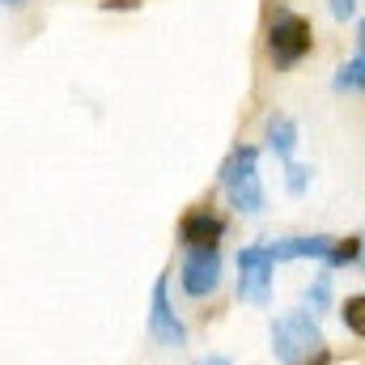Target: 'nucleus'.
<instances>
[{
	"label": "nucleus",
	"instance_id": "nucleus-17",
	"mask_svg": "<svg viewBox=\"0 0 365 365\" xmlns=\"http://www.w3.org/2000/svg\"><path fill=\"white\" fill-rule=\"evenodd\" d=\"M357 56H365V21L357 26Z\"/></svg>",
	"mask_w": 365,
	"mask_h": 365
},
{
	"label": "nucleus",
	"instance_id": "nucleus-13",
	"mask_svg": "<svg viewBox=\"0 0 365 365\" xmlns=\"http://www.w3.org/2000/svg\"><path fill=\"white\" fill-rule=\"evenodd\" d=\"M306 302L314 306V314H319V310H327V302H331V276L319 272V280H314V284L306 289Z\"/></svg>",
	"mask_w": 365,
	"mask_h": 365
},
{
	"label": "nucleus",
	"instance_id": "nucleus-9",
	"mask_svg": "<svg viewBox=\"0 0 365 365\" xmlns=\"http://www.w3.org/2000/svg\"><path fill=\"white\" fill-rule=\"evenodd\" d=\"M268 149L280 162H293V149H297V123L293 119H284V115L268 119Z\"/></svg>",
	"mask_w": 365,
	"mask_h": 365
},
{
	"label": "nucleus",
	"instance_id": "nucleus-6",
	"mask_svg": "<svg viewBox=\"0 0 365 365\" xmlns=\"http://www.w3.org/2000/svg\"><path fill=\"white\" fill-rule=\"evenodd\" d=\"M149 336H153L162 349H182V344H187V327L179 323V314H175V306H170V289H166V276H158V284H153Z\"/></svg>",
	"mask_w": 365,
	"mask_h": 365
},
{
	"label": "nucleus",
	"instance_id": "nucleus-11",
	"mask_svg": "<svg viewBox=\"0 0 365 365\" xmlns=\"http://www.w3.org/2000/svg\"><path fill=\"white\" fill-rule=\"evenodd\" d=\"M336 90L365 93V56H353L349 64H340V68H336Z\"/></svg>",
	"mask_w": 365,
	"mask_h": 365
},
{
	"label": "nucleus",
	"instance_id": "nucleus-1",
	"mask_svg": "<svg viewBox=\"0 0 365 365\" xmlns=\"http://www.w3.org/2000/svg\"><path fill=\"white\" fill-rule=\"evenodd\" d=\"M272 353L280 365H331L336 353L306 310H289L272 323Z\"/></svg>",
	"mask_w": 365,
	"mask_h": 365
},
{
	"label": "nucleus",
	"instance_id": "nucleus-4",
	"mask_svg": "<svg viewBox=\"0 0 365 365\" xmlns=\"http://www.w3.org/2000/svg\"><path fill=\"white\" fill-rule=\"evenodd\" d=\"M272 251L268 247H242V255H238V297L242 302H255V306H268V297H272Z\"/></svg>",
	"mask_w": 365,
	"mask_h": 365
},
{
	"label": "nucleus",
	"instance_id": "nucleus-14",
	"mask_svg": "<svg viewBox=\"0 0 365 365\" xmlns=\"http://www.w3.org/2000/svg\"><path fill=\"white\" fill-rule=\"evenodd\" d=\"M306 182H310V170H306V166H297V162H289V170H284V187H289L293 195H302V191H306Z\"/></svg>",
	"mask_w": 365,
	"mask_h": 365
},
{
	"label": "nucleus",
	"instance_id": "nucleus-16",
	"mask_svg": "<svg viewBox=\"0 0 365 365\" xmlns=\"http://www.w3.org/2000/svg\"><path fill=\"white\" fill-rule=\"evenodd\" d=\"M331 13L336 17H353L357 13V0H331Z\"/></svg>",
	"mask_w": 365,
	"mask_h": 365
},
{
	"label": "nucleus",
	"instance_id": "nucleus-3",
	"mask_svg": "<svg viewBox=\"0 0 365 365\" xmlns=\"http://www.w3.org/2000/svg\"><path fill=\"white\" fill-rule=\"evenodd\" d=\"M221 191L230 200V208L259 217L264 212V182H259V149L255 145H238L225 166H221Z\"/></svg>",
	"mask_w": 365,
	"mask_h": 365
},
{
	"label": "nucleus",
	"instance_id": "nucleus-20",
	"mask_svg": "<svg viewBox=\"0 0 365 365\" xmlns=\"http://www.w3.org/2000/svg\"><path fill=\"white\" fill-rule=\"evenodd\" d=\"M357 264H365V251H361V259H357Z\"/></svg>",
	"mask_w": 365,
	"mask_h": 365
},
{
	"label": "nucleus",
	"instance_id": "nucleus-7",
	"mask_svg": "<svg viewBox=\"0 0 365 365\" xmlns=\"http://www.w3.org/2000/svg\"><path fill=\"white\" fill-rule=\"evenodd\" d=\"M225 238V217L212 208H187L179 217V247L182 251H200V247H217Z\"/></svg>",
	"mask_w": 365,
	"mask_h": 365
},
{
	"label": "nucleus",
	"instance_id": "nucleus-19",
	"mask_svg": "<svg viewBox=\"0 0 365 365\" xmlns=\"http://www.w3.org/2000/svg\"><path fill=\"white\" fill-rule=\"evenodd\" d=\"M0 4H17V0H0Z\"/></svg>",
	"mask_w": 365,
	"mask_h": 365
},
{
	"label": "nucleus",
	"instance_id": "nucleus-5",
	"mask_svg": "<svg viewBox=\"0 0 365 365\" xmlns=\"http://www.w3.org/2000/svg\"><path fill=\"white\" fill-rule=\"evenodd\" d=\"M179 284L187 297H208L217 293L221 284V247H200V251H187L179 268Z\"/></svg>",
	"mask_w": 365,
	"mask_h": 365
},
{
	"label": "nucleus",
	"instance_id": "nucleus-10",
	"mask_svg": "<svg viewBox=\"0 0 365 365\" xmlns=\"http://www.w3.org/2000/svg\"><path fill=\"white\" fill-rule=\"evenodd\" d=\"M365 251V238L357 234H349V238H336L331 242V251H327V268H349V264H357Z\"/></svg>",
	"mask_w": 365,
	"mask_h": 365
},
{
	"label": "nucleus",
	"instance_id": "nucleus-12",
	"mask_svg": "<svg viewBox=\"0 0 365 365\" xmlns=\"http://www.w3.org/2000/svg\"><path fill=\"white\" fill-rule=\"evenodd\" d=\"M340 323H344L357 340H365V293L344 297V306H340Z\"/></svg>",
	"mask_w": 365,
	"mask_h": 365
},
{
	"label": "nucleus",
	"instance_id": "nucleus-2",
	"mask_svg": "<svg viewBox=\"0 0 365 365\" xmlns=\"http://www.w3.org/2000/svg\"><path fill=\"white\" fill-rule=\"evenodd\" d=\"M310 51H314V26H310V17L276 4L272 21H268V60H272V68L276 73H289Z\"/></svg>",
	"mask_w": 365,
	"mask_h": 365
},
{
	"label": "nucleus",
	"instance_id": "nucleus-18",
	"mask_svg": "<svg viewBox=\"0 0 365 365\" xmlns=\"http://www.w3.org/2000/svg\"><path fill=\"white\" fill-rule=\"evenodd\" d=\"M200 365H230V357H204Z\"/></svg>",
	"mask_w": 365,
	"mask_h": 365
},
{
	"label": "nucleus",
	"instance_id": "nucleus-15",
	"mask_svg": "<svg viewBox=\"0 0 365 365\" xmlns=\"http://www.w3.org/2000/svg\"><path fill=\"white\" fill-rule=\"evenodd\" d=\"M145 0H102V9L106 13H132V9H140Z\"/></svg>",
	"mask_w": 365,
	"mask_h": 365
},
{
	"label": "nucleus",
	"instance_id": "nucleus-8",
	"mask_svg": "<svg viewBox=\"0 0 365 365\" xmlns=\"http://www.w3.org/2000/svg\"><path fill=\"white\" fill-rule=\"evenodd\" d=\"M331 242L336 238H327V234H302V238H280L268 251H272L276 264H284V259H327Z\"/></svg>",
	"mask_w": 365,
	"mask_h": 365
}]
</instances>
